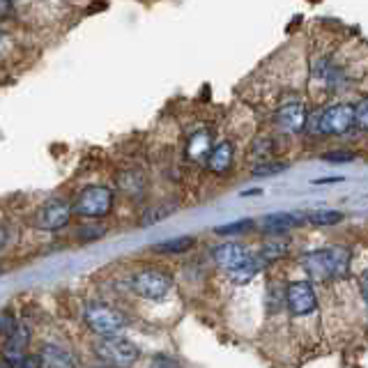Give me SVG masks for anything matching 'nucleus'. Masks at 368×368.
Wrapping results in <instances>:
<instances>
[{"label":"nucleus","mask_w":368,"mask_h":368,"mask_svg":"<svg viewBox=\"0 0 368 368\" xmlns=\"http://www.w3.org/2000/svg\"><path fill=\"white\" fill-rule=\"evenodd\" d=\"M313 279L318 281H331V279H343L350 270V251L345 246H329V248H316L299 258Z\"/></svg>","instance_id":"nucleus-1"},{"label":"nucleus","mask_w":368,"mask_h":368,"mask_svg":"<svg viewBox=\"0 0 368 368\" xmlns=\"http://www.w3.org/2000/svg\"><path fill=\"white\" fill-rule=\"evenodd\" d=\"M306 129L313 136H343L355 129V104L334 101L318 113L309 115Z\"/></svg>","instance_id":"nucleus-2"},{"label":"nucleus","mask_w":368,"mask_h":368,"mask_svg":"<svg viewBox=\"0 0 368 368\" xmlns=\"http://www.w3.org/2000/svg\"><path fill=\"white\" fill-rule=\"evenodd\" d=\"M95 355L108 368H132L138 362V357H141V350H138L129 338L104 336L95 345Z\"/></svg>","instance_id":"nucleus-3"},{"label":"nucleus","mask_w":368,"mask_h":368,"mask_svg":"<svg viewBox=\"0 0 368 368\" xmlns=\"http://www.w3.org/2000/svg\"><path fill=\"white\" fill-rule=\"evenodd\" d=\"M110 209H113V191L99 184L86 187L74 202V214L83 219H104Z\"/></svg>","instance_id":"nucleus-4"},{"label":"nucleus","mask_w":368,"mask_h":368,"mask_svg":"<svg viewBox=\"0 0 368 368\" xmlns=\"http://www.w3.org/2000/svg\"><path fill=\"white\" fill-rule=\"evenodd\" d=\"M173 288V276L154 267L138 270L132 276V290L143 299H163Z\"/></svg>","instance_id":"nucleus-5"},{"label":"nucleus","mask_w":368,"mask_h":368,"mask_svg":"<svg viewBox=\"0 0 368 368\" xmlns=\"http://www.w3.org/2000/svg\"><path fill=\"white\" fill-rule=\"evenodd\" d=\"M86 325L99 336H117L127 327V318L125 313L106 304H90L86 309Z\"/></svg>","instance_id":"nucleus-6"},{"label":"nucleus","mask_w":368,"mask_h":368,"mask_svg":"<svg viewBox=\"0 0 368 368\" xmlns=\"http://www.w3.org/2000/svg\"><path fill=\"white\" fill-rule=\"evenodd\" d=\"M274 127L285 136L301 134L309 125V110L301 101H288L274 110Z\"/></svg>","instance_id":"nucleus-7"},{"label":"nucleus","mask_w":368,"mask_h":368,"mask_svg":"<svg viewBox=\"0 0 368 368\" xmlns=\"http://www.w3.org/2000/svg\"><path fill=\"white\" fill-rule=\"evenodd\" d=\"M285 304H288V311L292 316H311L313 311L318 309V297L316 288H313L311 281H292L288 288H285Z\"/></svg>","instance_id":"nucleus-8"},{"label":"nucleus","mask_w":368,"mask_h":368,"mask_svg":"<svg viewBox=\"0 0 368 368\" xmlns=\"http://www.w3.org/2000/svg\"><path fill=\"white\" fill-rule=\"evenodd\" d=\"M71 212H74V207L67 200L53 198L40 207V212H37V217H35V226L42 230H60L69 224Z\"/></svg>","instance_id":"nucleus-9"},{"label":"nucleus","mask_w":368,"mask_h":368,"mask_svg":"<svg viewBox=\"0 0 368 368\" xmlns=\"http://www.w3.org/2000/svg\"><path fill=\"white\" fill-rule=\"evenodd\" d=\"M212 258H214V263H217L219 270L233 274L237 270H242L244 265L251 263L253 253L248 251L246 246L237 244V242H224V244L214 246V251H212Z\"/></svg>","instance_id":"nucleus-10"},{"label":"nucleus","mask_w":368,"mask_h":368,"mask_svg":"<svg viewBox=\"0 0 368 368\" xmlns=\"http://www.w3.org/2000/svg\"><path fill=\"white\" fill-rule=\"evenodd\" d=\"M28 345H30V331H28L25 325H16L5 338L3 345V359L12 362L14 366H18L28 357Z\"/></svg>","instance_id":"nucleus-11"},{"label":"nucleus","mask_w":368,"mask_h":368,"mask_svg":"<svg viewBox=\"0 0 368 368\" xmlns=\"http://www.w3.org/2000/svg\"><path fill=\"white\" fill-rule=\"evenodd\" d=\"M306 224V212H274L263 219V228L270 235L288 233L292 228H299Z\"/></svg>","instance_id":"nucleus-12"},{"label":"nucleus","mask_w":368,"mask_h":368,"mask_svg":"<svg viewBox=\"0 0 368 368\" xmlns=\"http://www.w3.org/2000/svg\"><path fill=\"white\" fill-rule=\"evenodd\" d=\"M233 161H235V145L230 141H221L212 147V152H209L205 163L214 175H224L233 168Z\"/></svg>","instance_id":"nucleus-13"},{"label":"nucleus","mask_w":368,"mask_h":368,"mask_svg":"<svg viewBox=\"0 0 368 368\" xmlns=\"http://www.w3.org/2000/svg\"><path fill=\"white\" fill-rule=\"evenodd\" d=\"M42 359H44L46 368H76V357H74L69 350H64L55 343L44 345Z\"/></svg>","instance_id":"nucleus-14"},{"label":"nucleus","mask_w":368,"mask_h":368,"mask_svg":"<svg viewBox=\"0 0 368 368\" xmlns=\"http://www.w3.org/2000/svg\"><path fill=\"white\" fill-rule=\"evenodd\" d=\"M212 147L214 145H212L209 132H196V134H191L189 143H187V154L193 161H207Z\"/></svg>","instance_id":"nucleus-15"},{"label":"nucleus","mask_w":368,"mask_h":368,"mask_svg":"<svg viewBox=\"0 0 368 368\" xmlns=\"http://www.w3.org/2000/svg\"><path fill=\"white\" fill-rule=\"evenodd\" d=\"M196 244V237L191 235H182V237H173V239H166V242H159L152 246L154 253H187Z\"/></svg>","instance_id":"nucleus-16"},{"label":"nucleus","mask_w":368,"mask_h":368,"mask_svg":"<svg viewBox=\"0 0 368 368\" xmlns=\"http://www.w3.org/2000/svg\"><path fill=\"white\" fill-rule=\"evenodd\" d=\"M285 248H288V239H281V235H274V239H267V242L260 246V253L258 255H260L267 265H272L285 253Z\"/></svg>","instance_id":"nucleus-17"},{"label":"nucleus","mask_w":368,"mask_h":368,"mask_svg":"<svg viewBox=\"0 0 368 368\" xmlns=\"http://www.w3.org/2000/svg\"><path fill=\"white\" fill-rule=\"evenodd\" d=\"M345 219L343 212L338 209H316V212H306V224L313 226H336Z\"/></svg>","instance_id":"nucleus-18"},{"label":"nucleus","mask_w":368,"mask_h":368,"mask_svg":"<svg viewBox=\"0 0 368 368\" xmlns=\"http://www.w3.org/2000/svg\"><path fill=\"white\" fill-rule=\"evenodd\" d=\"M253 228H255V221L253 219H239V221H233V224H226V226L214 228V233L219 237H235V235L251 233Z\"/></svg>","instance_id":"nucleus-19"},{"label":"nucleus","mask_w":368,"mask_h":368,"mask_svg":"<svg viewBox=\"0 0 368 368\" xmlns=\"http://www.w3.org/2000/svg\"><path fill=\"white\" fill-rule=\"evenodd\" d=\"M285 168H288V163H283V161H270V159H263L260 163H255V166H253L251 175H253V178H270V175L283 173Z\"/></svg>","instance_id":"nucleus-20"},{"label":"nucleus","mask_w":368,"mask_h":368,"mask_svg":"<svg viewBox=\"0 0 368 368\" xmlns=\"http://www.w3.org/2000/svg\"><path fill=\"white\" fill-rule=\"evenodd\" d=\"M355 129L368 132V95H364L355 104Z\"/></svg>","instance_id":"nucleus-21"},{"label":"nucleus","mask_w":368,"mask_h":368,"mask_svg":"<svg viewBox=\"0 0 368 368\" xmlns=\"http://www.w3.org/2000/svg\"><path fill=\"white\" fill-rule=\"evenodd\" d=\"M355 159H357V154L352 150H329L322 154V161H327V163H350Z\"/></svg>","instance_id":"nucleus-22"},{"label":"nucleus","mask_w":368,"mask_h":368,"mask_svg":"<svg viewBox=\"0 0 368 368\" xmlns=\"http://www.w3.org/2000/svg\"><path fill=\"white\" fill-rule=\"evenodd\" d=\"M104 233H106L104 226H83L79 233V239H83V242H88V239H99V237H104Z\"/></svg>","instance_id":"nucleus-23"},{"label":"nucleus","mask_w":368,"mask_h":368,"mask_svg":"<svg viewBox=\"0 0 368 368\" xmlns=\"http://www.w3.org/2000/svg\"><path fill=\"white\" fill-rule=\"evenodd\" d=\"M150 368H182V366H180L178 362H175V359L159 355V357H154V359H152Z\"/></svg>","instance_id":"nucleus-24"},{"label":"nucleus","mask_w":368,"mask_h":368,"mask_svg":"<svg viewBox=\"0 0 368 368\" xmlns=\"http://www.w3.org/2000/svg\"><path fill=\"white\" fill-rule=\"evenodd\" d=\"M44 366V359H42V355L37 357V355H28L21 364H18L16 368H42Z\"/></svg>","instance_id":"nucleus-25"},{"label":"nucleus","mask_w":368,"mask_h":368,"mask_svg":"<svg viewBox=\"0 0 368 368\" xmlns=\"http://www.w3.org/2000/svg\"><path fill=\"white\" fill-rule=\"evenodd\" d=\"M359 290H362L364 299L368 304V270H364L362 274H359Z\"/></svg>","instance_id":"nucleus-26"},{"label":"nucleus","mask_w":368,"mask_h":368,"mask_svg":"<svg viewBox=\"0 0 368 368\" xmlns=\"http://www.w3.org/2000/svg\"><path fill=\"white\" fill-rule=\"evenodd\" d=\"M334 182H343V178H322V180H313V184H334Z\"/></svg>","instance_id":"nucleus-27"},{"label":"nucleus","mask_w":368,"mask_h":368,"mask_svg":"<svg viewBox=\"0 0 368 368\" xmlns=\"http://www.w3.org/2000/svg\"><path fill=\"white\" fill-rule=\"evenodd\" d=\"M5 242H7V233H5V228L0 226V248L5 246Z\"/></svg>","instance_id":"nucleus-28"},{"label":"nucleus","mask_w":368,"mask_h":368,"mask_svg":"<svg viewBox=\"0 0 368 368\" xmlns=\"http://www.w3.org/2000/svg\"><path fill=\"white\" fill-rule=\"evenodd\" d=\"M260 189H251V191H242V196H260Z\"/></svg>","instance_id":"nucleus-29"},{"label":"nucleus","mask_w":368,"mask_h":368,"mask_svg":"<svg viewBox=\"0 0 368 368\" xmlns=\"http://www.w3.org/2000/svg\"><path fill=\"white\" fill-rule=\"evenodd\" d=\"M0 368H16L12 362H7V359H0Z\"/></svg>","instance_id":"nucleus-30"},{"label":"nucleus","mask_w":368,"mask_h":368,"mask_svg":"<svg viewBox=\"0 0 368 368\" xmlns=\"http://www.w3.org/2000/svg\"><path fill=\"white\" fill-rule=\"evenodd\" d=\"M97 368H108V366H97Z\"/></svg>","instance_id":"nucleus-31"}]
</instances>
